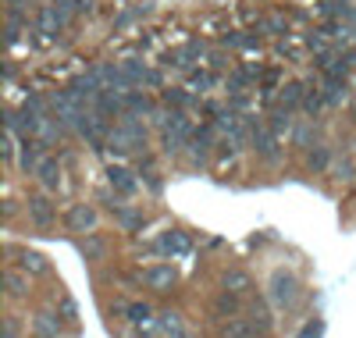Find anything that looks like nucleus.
<instances>
[{"label":"nucleus","mask_w":356,"mask_h":338,"mask_svg":"<svg viewBox=\"0 0 356 338\" xmlns=\"http://www.w3.org/2000/svg\"><path fill=\"white\" fill-rule=\"evenodd\" d=\"M321 11L328 15V18H353L349 0H321Z\"/></svg>","instance_id":"nucleus-29"},{"label":"nucleus","mask_w":356,"mask_h":338,"mask_svg":"<svg viewBox=\"0 0 356 338\" xmlns=\"http://www.w3.org/2000/svg\"><path fill=\"white\" fill-rule=\"evenodd\" d=\"M93 107L104 114V118H122L125 114V89H100V97L93 100Z\"/></svg>","instance_id":"nucleus-8"},{"label":"nucleus","mask_w":356,"mask_h":338,"mask_svg":"<svg viewBox=\"0 0 356 338\" xmlns=\"http://www.w3.org/2000/svg\"><path fill=\"white\" fill-rule=\"evenodd\" d=\"M18 267L25 274H50V260L43 253H36V250H22L18 253Z\"/></svg>","instance_id":"nucleus-18"},{"label":"nucleus","mask_w":356,"mask_h":338,"mask_svg":"<svg viewBox=\"0 0 356 338\" xmlns=\"http://www.w3.org/2000/svg\"><path fill=\"white\" fill-rule=\"evenodd\" d=\"M97 225H100L97 207H89V203H75V207H68V214H65V228H68V232L89 235V232H97Z\"/></svg>","instance_id":"nucleus-3"},{"label":"nucleus","mask_w":356,"mask_h":338,"mask_svg":"<svg viewBox=\"0 0 356 338\" xmlns=\"http://www.w3.org/2000/svg\"><path fill=\"white\" fill-rule=\"evenodd\" d=\"M161 328H164L171 338H182V324H178V314H161Z\"/></svg>","instance_id":"nucleus-34"},{"label":"nucleus","mask_w":356,"mask_h":338,"mask_svg":"<svg viewBox=\"0 0 356 338\" xmlns=\"http://www.w3.org/2000/svg\"><path fill=\"white\" fill-rule=\"evenodd\" d=\"M310 136H314V132H310V125H300V129L292 132V143H296V146H307V143H310Z\"/></svg>","instance_id":"nucleus-36"},{"label":"nucleus","mask_w":356,"mask_h":338,"mask_svg":"<svg viewBox=\"0 0 356 338\" xmlns=\"http://www.w3.org/2000/svg\"><path fill=\"white\" fill-rule=\"evenodd\" d=\"M4 289H8L11 299H29V292H33V285H29V274H25L22 267L4 274Z\"/></svg>","instance_id":"nucleus-14"},{"label":"nucleus","mask_w":356,"mask_h":338,"mask_svg":"<svg viewBox=\"0 0 356 338\" xmlns=\"http://www.w3.org/2000/svg\"><path fill=\"white\" fill-rule=\"evenodd\" d=\"M328 168H332V146L317 143V146L307 153V171H310V175H324Z\"/></svg>","instance_id":"nucleus-17"},{"label":"nucleus","mask_w":356,"mask_h":338,"mask_svg":"<svg viewBox=\"0 0 356 338\" xmlns=\"http://www.w3.org/2000/svg\"><path fill=\"white\" fill-rule=\"evenodd\" d=\"M125 317H129L132 324H150V321H154V306H150V303H129V306H125Z\"/></svg>","instance_id":"nucleus-27"},{"label":"nucleus","mask_w":356,"mask_h":338,"mask_svg":"<svg viewBox=\"0 0 356 338\" xmlns=\"http://www.w3.org/2000/svg\"><path fill=\"white\" fill-rule=\"evenodd\" d=\"M221 338H257V324L243 317H228V324L221 328Z\"/></svg>","instance_id":"nucleus-21"},{"label":"nucleus","mask_w":356,"mask_h":338,"mask_svg":"<svg viewBox=\"0 0 356 338\" xmlns=\"http://www.w3.org/2000/svg\"><path fill=\"white\" fill-rule=\"evenodd\" d=\"M143 282L150 285L154 292H171L175 282H178V271H175L171 264H154V267L143 271Z\"/></svg>","instance_id":"nucleus-6"},{"label":"nucleus","mask_w":356,"mask_h":338,"mask_svg":"<svg viewBox=\"0 0 356 338\" xmlns=\"http://www.w3.org/2000/svg\"><path fill=\"white\" fill-rule=\"evenodd\" d=\"M211 146H214L211 129H196V132H193V139H189V161H193L196 168H203V164H207V157H211Z\"/></svg>","instance_id":"nucleus-9"},{"label":"nucleus","mask_w":356,"mask_h":338,"mask_svg":"<svg viewBox=\"0 0 356 338\" xmlns=\"http://www.w3.org/2000/svg\"><path fill=\"white\" fill-rule=\"evenodd\" d=\"M267 129H271L275 136H285V132L292 129V107L278 104V107L271 111V121H267Z\"/></svg>","instance_id":"nucleus-24"},{"label":"nucleus","mask_w":356,"mask_h":338,"mask_svg":"<svg viewBox=\"0 0 356 338\" xmlns=\"http://www.w3.org/2000/svg\"><path fill=\"white\" fill-rule=\"evenodd\" d=\"M25 210H29V221H33L36 228H54L57 225V203L50 200V196H29V203H25Z\"/></svg>","instance_id":"nucleus-4"},{"label":"nucleus","mask_w":356,"mask_h":338,"mask_svg":"<svg viewBox=\"0 0 356 338\" xmlns=\"http://www.w3.org/2000/svg\"><path fill=\"white\" fill-rule=\"evenodd\" d=\"M164 104L175 107V111H182V107L193 104V93H189V89H178V86H168L164 89Z\"/></svg>","instance_id":"nucleus-28"},{"label":"nucleus","mask_w":356,"mask_h":338,"mask_svg":"<svg viewBox=\"0 0 356 338\" xmlns=\"http://www.w3.org/2000/svg\"><path fill=\"white\" fill-rule=\"evenodd\" d=\"M225 65H228L225 54H221V50H214V54H211V68H225Z\"/></svg>","instance_id":"nucleus-40"},{"label":"nucleus","mask_w":356,"mask_h":338,"mask_svg":"<svg viewBox=\"0 0 356 338\" xmlns=\"http://www.w3.org/2000/svg\"><path fill=\"white\" fill-rule=\"evenodd\" d=\"M321 335H324V321H314L300 331V338H321Z\"/></svg>","instance_id":"nucleus-37"},{"label":"nucleus","mask_w":356,"mask_h":338,"mask_svg":"<svg viewBox=\"0 0 356 338\" xmlns=\"http://www.w3.org/2000/svg\"><path fill=\"white\" fill-rule=\"evenodd\" d=\"M65 331V317L57 310H40L33 317V338H61Z\"/></svg>","instance_id":"nucleus-7"},{"label":"nucleus","mask_w":356,"mask_h":338,"mask_svg":"<svg viewBox=\"0 0 356 338\" xmlns=\"http://www.w3.org/2000/svg\"><path fill=\"white\" fill-rule=\"evenodd\" d=\"M143 178H146V186H150V193H161V189H164V182H161V175H157L154 168H150V171H146Z\"/></svg>","instance_id":"nucleus-38"},{"label":"nucleus","mask_w":356,"mask_h":338,"mask_svg":"<svg viewBox=\"0 0 356 338\" xmlns=\"http://www.w3.org/2000/svg\"><path fill=\"white\" fill-rule=\"evenodd\" d=\"M36 178H40V186H43L47 193L61 186V164H57V157H43L40 168H36Z\"/></svg>","instance_id":"nucleus-13"},{"label":"nucleus","mask_w":356,"mask_h":338,"mask_svg":"<svg viewBox=\"0 0 356 338\" xmlns=\"http://www.w3.org/2000/svg\"><path fill=\"white\" fill-rule=\"evenodd\" d=\"M257 79H264V72H260V68H253V65L235 68V72L228 75V93H243V89H246L250 82H257Z\"/></svg>","instance_id":"nucleus-16"},{"label":"nucleus","mask_w":356,"mask_h":338,"mask_svg":"<svg viewBox=\"0 0 356 338\" xmlns=\"http://www.w3.org/2000/svg\"><path fill=\"white\" fill-rule=\"evenodd\" d=\"M4 338H18V321H15V317L4 321Z\"/></svg>","instance_id":"nucleus-39"},{"label":"nucleus","mask_w":356,"mask_h":338,"mask_svg":"<svg viewBox=\"0 0 356 338\" xmlns=\"http://www.w3.org/2000/svg\"><path fill=\"white\" fill-rule=\"evenodd\" d=\"M154 250H157V253H171V257H182V253L193 250V239H189L186 232H164V235L157 239Z\"/></svg>","instance_id":"nucleus-10"},{"label":"nucleus","mask_w":356,"mask_h":338,"mask_svg":"<svg viewBox=\"0 0 356 338\" xmlns=\"http://www.w3.org/2000/svg\"><path fill=\"white\" fill-rule=\"evenodd\" d=\"M107 182H111V189H114V193H122V196H132V193L139 189L136 175H132L129 168H118V164L107 168Z\"/></svg>","instance_id":"nucleus-12"},{"label":"nucleus","mask_w":356,"mask_h":338,"mask_svg":"<svg viewBox=\"0 0 356 338\" xmlns=\"http://www.w3.org/2000/svg\"><path fill=\"white\" fill-rule=\"evenodd\" d=\"M214 310H218L221 317H235V314L243 310V299H239V292L221 289V292H218V299H214Z\"/></svg>","instance_id":"nucleus-20"},{"label":"nucleus","mask_w":356,"mask_h":338,"mask_svg":"<svg viewBox=\"0 0 356 338\" xmlns=\"http://www.w3.org/2000/svg\"><path fill=\"white\" fill-rule=\"evenodd\" d=\"M79 253H82V260L97 264V260H104V257H107V242H104L97 232H89V235L79 242Z\"/></svg>","instance_id":"nucleus-15"},{"label":"nucleus","mask_w":356,"mask_h":338,"mask_svg":"<svg viewBox=\"0 0 356 338\" xmlns=\"http://www.w3.org/2000/svg\"><path fill=\"white\" fill-rule=\"evenodd\" d=\"M125 114H154V100L146 97V93H139V89H129L125 93Z\"/></svg>","instance_id":"nucleus-22"},{"label":"nucleus","mask_w":356,"mask_h":338,"mask_svg":"<svg viewBox=\"0 0 356 338\" xmlns=\"http://www.w3.org/2000/svg\"><path fill=\"white\" fill-rule=\"evenodd\" d=\"M57 314H61L68 324H75V321H79V306H75V299H72V296H61V310H57Z\"/></svg>","instance_id":"nucleus-33"},{"label":"nucleus","mask_w":356,"mask_h":338,"mask_svg":"<svg viewBox=\"0 0 356 338\" xmlns=\"http://www.w3.org/2000/svg\"><path fill=\"white\" fill-rule=\"evenodd\" d=\"M214 86V75L211 72H189V89H196V93H203V89Z\"/></svg>","instance_id":"nucleus-32"},{"label":"nucleus","mask_w":356,"mask_h":338,"mask_svg":"<svg viewBox=\"0 0 356 338\" xmlns=\"http://www.w3.org/2000/svg\"><path fill=\"white\" fill-rule=\"evenodd\" d=\"M321 107H324V97H321V89L307 86V97H303V114L317 118V114H321Z\"/></svg>","instance_id":"nucleus-31"},{"label":"nucleus","mask_w":356,"mask_h":338,"mask_svg":"<svg viewBox=\"0 0 356 338\" xmlns=\"http://www.w3.org/2000/svg\"><path fill=\"white\" fill-rule=\"evenodd\" d=\"M203 54H207L203 40H189V43H182L178 50H171V54L164 57V65H168V68H178V72H189Z\"/></svg>","instance_id":"nucleus-5"},{"label":"nucleus","mask_w":356,"mask_h":338,"mask_svg":"<svg viewBox=\"0 0 356 338\" xmlns=\"http://www.w3.org/2000/svg\"><path fill=\"white\" fill-rule=\"evenodd\" d=\"M193 125H189V118L178 111V118L171 121V129H164V136H161V153L164 157H178L186 146H189V139H193Z\"/></svg>","instance_id":"nucleus-2"},{"label":"nucleus","mask_w":356,"mask_h":338,"mask_svg":"<svg viewBox=\"0 0 356 338\" xmlns=\"http://www.w3.org/2000/svg\"><path fill=\"white\" fill-rule=\"evenodd\" d=\"M122 68H125V75H129V86H143L146 79H150L146 65H139V61H122Z\"/></svg>","instance_id":"nucleus-30"},{"label":"nucleus","mask_w":356,"mask_h":338,"mask_svg":"<svg viewBox=\"0 0 356 338\" xmlns=\"http://www.w3.org/2000/svg\"><path fill=\"white\" fill-rule=\"evenodd\" d=\"M303 97H307V86H303V82H289V86L282 89V104L292 107V111L303 107Z\"/></svg>","instance_id":"nucleus-26"},{"label":"nucleus","mask_w":356,"mask_h":338,"mask_svg":"<svg viewBox=\"0 0 356 338\" xmlns=\"http://www.w3.org/2000/svg\"><path fill=\"white\" fill-rule=\"evenodd\" d=\"M264 29H267L271 36H282V33H289V22L278 18V15H271V18H264Z\"/></svg>","instance_id":"nucleus-35"},{"label":"nucleus","mask_w":356,"mask_h":338,"mask_svg":"<svg viewBox=\"0 0 356 338\" xmlns=\"http://www.w3.org/2000/svg\"><path fill=\"white\" fill-rule=\"evenodd\" d=\"M111 214H114V225L122 228V232H139V228L146 225V214H143L139 207H129V203L114 207Z\"/></svg>","instance_id":"nucleus-11"},{"label":"nucleus","mask_w":356,"mask_h":338,"mask_svg":"<svg viewBox=\"0 0 356 338\" xmlns=\"http://www.w3.org/2000/svg\"><path fill=\"white\" fill-rule=\"evenodd\" d=\"M267 296H271V303L278 306V310H292V306L300 303V296H303L300 278H296L292 271H275L271 282H267Z\"/></svg>","instance_id":"nucleus-1"},{"label":"nucleus","mask_w":356,"mask_h":338,"mask_svg":"<svg viewBox=\"0 0 356 338\" xmlns=\"http://www.w3.org/2000/svg\"><path fill=\"white\" fill-rule=\"evenodd\" d=\"M321 97H324V107H339L346 100V79H324Z\"/></svg>","instance_id":"nucleus-23"},{"label":"nucleus","mask_w":356,"mask_h":338,"mask_svg":"<svg viewBox=\"0 0 356 338\" xmlns=\"http://www.w3.org/2000/svg\"><path fill=\"white\" fill-rule=\"evenodd\" d=\"M250 321L257 324V331L260 335H267V331H271V324H275V317H271V310H267V306L257 299V303H250Z\"/></svg>","instance_id":"nucleus-25"},{"label":"nucleus","mask_w":356,"mask_h":338,"mask_svg":"<svg viewBox=\"0 0 356 338\" xmlns=\"http://www.w3.org/2000/svg\"><path fill=\"white\" fill-rule=\"evenodd\" d=\"M221 285H225V289H232V292H239V296H246V292L253 289V278H250L246 271L232 267V271H225V274H221Z\"/></svg>","instance_id":"nucleus-19"}]
</instances>
